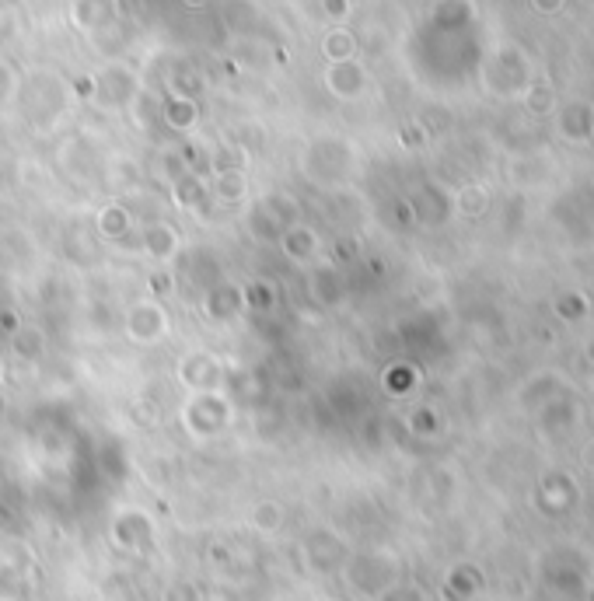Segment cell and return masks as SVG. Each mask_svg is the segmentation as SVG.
Returning a JSON list of instances; mask_svg holds the SVG:
<instances>
[{
	"label": "cell",
	"mask_w": 594,
	"mask_h": 601,
	"mask_svg": "<svg viewBox=\"0 0 594 601\" xmlns=\"http://www.w3.org/2000/svg\"><path fill=\"white\" fill-rule=\"evenodd\" d=\"M221 374L224 367L217 364V357L207 350L189 353L179 364V378L186 381L189 388H196V392H221Z\"/></svg>",
	"instance_id": "7"
},
{
	"label": "cell",
	"mask_w": 594,
	"mask_h": 601,
	"mask_svg": "<svg viewBox=\"0 0 594 601\" xmlns=\"http://www.w3.org/2000/svg\"><path fill=\"white\" fill-rule=\"evenodd\" d=\"M95 224H98V235L109 238V242H116V238H126V235H130L133 214L123 207V203H105V207L98 210Z\"/></svg>",
	"instance_id": "17"
},
{
	"label": "cell",
	"mask_w": 594,
	"mask_h": 601,
	"mask_svg": "<svg viewBox=\"0 0 594 601\" xmlns=\"http://www.w3.org/2000/svg\"><path fill=\"white\" fill-rule=\"evenodd\" d=\"M165 88H168V95L193 98V102H200V95H203V77H200V70L189 67V63H175V67L168 70Z\"/></svg>",
	"instance_id": "18"
},
{
	"label": "cell",
	"mask_w": 594,
	"mask_h": 601,
	"mask_svg": "<svg viewBox=\"0 0 594 601\" xmlns=\"http://www.w3.org/2000/svg\"><path fill=\"white\" fill-rule=\"evenodd\" d=\"M231 423V402L221 392H196L182 409V427L193 441H210Z\"/></svg>",
	"instance_id": "2"
},
{
	"label": "cell",
	"mask_w": 594,
	"mask_h": 601,
	"mask_svg": "<svg viewBox=\"0 0 594 601\" xmlns=\"http://www.w3.org/2000/svg\"><path fill=\"white\" fill-rule=\"evenodd\" d=\"M280 518H284V507H280L277 500H263V504L256 507V514H252V521H256L263 532H273V528L280 525Z\"/></svg>",
	"instance_id": "21"
},
{
	"label": "cell",
	"mask_w": 594,
	"mask_h": 601,
	"mask_svg": "<svg viewBox=\"0 0 594 601\" xmlns=\"http://www.w3.org/2000/svg\"><path fill=\"white\" fill-rule=\"evenodd\" d=\"M322 4V14L329 21H346L350 18V0H318Z\"/></svg>",
	"instance_id": "24"
},
{
	"label": "cell",
	"mask_w": 594,
	"mask_h": 601,
	"mask_svg": "<svg viewBox=\"0 0 594 601\" xmlns=\"http://www.w3.org/2000/svg\"><path fill=\"white\" fill-rule=\"evenodd\" d=\"M210 196L221 203H242L249 196V175L245 168H228V172L210 175Z\"/></svg>",
	"instance_id": "16"
},
{
	"label": "cell",
	"mask_w": 594,
	"mask_h": 601,
	"mask_svg": "<svg viewBox=\"0 0 594 601\" xmlns=\"http://www.w3.org/2000/svg\"><path fill=\"white\" fill-rule=\"evenodd\" d=\"M140 91V81L126 63L112 60L91 77V98L102 102L105 109H130V102L137 98Z\"/></svg>",
	"instance_id": "3"
},
{
	"label": "cell",
	"mask_w": 594,
	"mask_h": 601,
	"mask_svg": "<svg viewBox=\"0 0 594 601\" xmlns=\"http://www.w3.org/2000/svg\"><path fill=\"white\" fill-rule=\"evenodd\" d=\"M322 53L329 63L353 60V53H357V39H353V32H346V28H332V32L322 39Z\"/></svg>",
	"instance_id": "20"
},
{
	"label": "cell",
	"mask_w": 594,
	"mask_h": 601,
	"mask_svg": "<svg viewBox=\"0 0 594 601\" xmlns=\"http://www.w3.org/2000/svg\"><path fill=\"white\" fill-rule=\"evenodd\" d=\"M322 84L329 88L332 98L339 102H353L367 91V74L357 60H343V63H329V70L322 74Z\"/></svg>",
	"instance_id": "6"
},
{
	"label": "cell",
	"mask_w": 594,
	"mask_h": 601,
	"mask_svg": "<svg viewBox=\"0 0 594 601\" xmlns=\"http://www.w3.org/2000/svg\"><path fill=\"white\" fill-rule=\"evenodd\" d=\"M238 308H242V287H228L221 280V284L203 294V315L210 322H228V318L238 315Z\"/></svg>",
	"instance_id": "13"
},
{
	"label": "cell",
	"mask_w": 594,
	"mask_h": 601,
	"mask_svg": "<svg viewBox=\"0 0 594 601\" xmlns=\"http://www.w3.org/2000/svg\"><path fill=\"white\" fill-rule=\"evenodd\" d=\"M18 84L21 81H18V74H14V67L0 60V105H7L14 95H18Z\"/></svg>",
	"instance_id": "23"
},
{
	"label": "cell",
	"mask_w": 594,
	"mask_h": 601,
	"mask_svg": "<svg viewBox=\"0 0 594 601\" xmlns=\"http://www.w3.org/2000/svg\"><path fill=\"white\" fill-rule=\"evenodd\" d=\"M11 353L18 360H39L42 353H46V336H42V329H35V325H21V329L11 332Z\"/></svg>",
	"instance_id": "19"
},
{
	"label": "cell",
	"mask_w": 594,
	"mask_h": 601,
	"mask_svg": "<svg viewBox=\"0 0 594 601\" xmlns=\"http://www.w3.org/2000/svg\"><path fill=\"white\" fill-rule=\"evenodd\" d=\"M161 123L175 133H193L196 126H200V102L179 98V95H165L161 98Z\"/></svg>",
	"instance_id": "12"
},
{
	"label": "cell",
	"mask_w": 594,
	"mask_h": 601,
	"mask_svg": "<svg viewBox=\"0 0 594 601\" xmlns=\"http://www.w3.org/2000/svg\"><path fill=\"white\" fill-rule=\"evenodd\" d=\"M245 224H249V235L252 238H259V242H273V245L280 242V235H284V228H287V221L266 200H259L256 207H249V217H245Z\"/></svg>",
	"instance_id": "14"
},
{
	"label": "cell",
	"mask_w": 594,
	"mask_h": 601,
	"mask_svg": "<svg viewBox=\"0 0 594 601\" xmlns=\"http://www.w3.org/2000/svg\"><path fill=\"white\" fill-rule=\"evenodd\" d=\"M182 4H186V7H193V11H200V7H207L210 0H182Z\"/></svg>",
	"instance_id": "27"
},
{
	"label": "cell",
	"mask_w": 594,
	"mask_h": 601,
	"mask_svg": "<svg viewBox=\"0 0 594 601\" xmlns=\"http://www.w3.org/2000/svg\"><path fill=\"white\" fill-rule=\"evenodd\" d=\"M242 304H252L256 311H270L273 308V287H266V284L242 287Z\"/></svg>",
	"instance_id": "22"
},
{
	"label": "cell",
	"mask_w": 594,
	"mask_h": 601,
	"mask_svg": "<svg viewBox=\"0 0 594 601\" xmlns=\"http://www.w3.org/2000/svg\"><path fill=\"white\" fill-rule=\"evenodd\" d=\"M343 154H346V144H339V140H315L301 158L304 179L315 182V186H322V189L336 186V182L343 179V168H336V161L346 165Z\"/></svg>",
	"instance_id": "5"
},
{
	"label": "cell",
	"mask_w": 594,
	"mask_h": 601,
	"mask_svg": "<svg viewBox=\"0 0 594 601\" xmlns=\"http://www.w3.org/2000/svg\"><path fill=\"white\" fill-rule=\"evenodd\" d=\"M14 35V21H11V14H0V46H4L7 39Z\"/></svg>",
	"instance_id": "25"
},
{
	"label": "cell",
	"mask_w": 594,
	"mask_h": 601,
	"mask_svg": "<svg viewBox=\"0 0 594 601\" xmlns=\"http://www.w3.org/2000/svg\"><path fill=\"white\" fill-rule=\"evenodd\" d=\"M207 196H210V182L203 179L200 172H189V175H182L179 182H172L175 207L186 210V214H196V210L207 203Z\"/></svg>",
	"instance_id": "15"
},
{
	"label": "cell",
	"mask_w": 594,
	"mask_h": 601,
	"mask_svg": "<svg viewBox=\"0 0 594 601\" xmlns=\"http://www.w3.org/2000/svg\"><path fill=\"white\" fill-rule=\"evenodd\" d=\"M304 291H308V301L318 304V308H332V304L343 301V280L332 266H318V270L308 273L304 280Z\"/></svg>",
	"instance_id": "11"
},
{
	"label": "cell",
	"mask_w": 594,
	"mask_h": 601,
	"mask_svg": "<svg viewBox=\"0 0 594 601\" xmlns=\"http://www.w3.org/2000/svg\"><path fill=\"white\" fill-rule=\"evenodd\" d=\"M18 4H21V0H0V14H11Z\"/></svg>",
	"instance_id": "26"
},
{
	"label": "cell",
	"mask_w": 594,
	"mask_h": 601,
	"mask_svg": "<svg viewBox=\"0 0 594 601\" xmlns=\"http://www.w3.org/2000/svg\"><path fill=\"white\" fill-rule=\"evenodd\" d=\"M277 245H280V252L291 259V263L304 266V263H311V259L318 256V249H322V238H318V231L308 228L304 221H294V224H287V228H284V235H280Z\"/></svg>",
	"instance_id": "10"
},
{
	"label": "cell",
	"mask_w": 594,
	"mask_h": 601,
	"mask_svg": "<svg viewBox=\"0 0 594 601\" xmlns=\"http://www.w3.org/2000/svg\"><path fill=\"white\" fill-rule=\"evenodd\" d=\"M119 14H123V4H119V0H74V7H70L74 25L81 28V32H91V35H98L102 28L116 25Z\"/></svg>",
	"instance_id": "9"
},
{
	"label": "cell",
	"mask_w": 594,
	"mask_h": 601,
	"mask_svg": "<svg viewBox=\"0 0 594 601\" xmlns=\"http://www.w3.org/2000/svg\"><path fill=\"white\" fill-rule=\"evenodd\" d=\"M168 329H172V318H168V308L161 301H137L126 308V318H123V332L130 343L137 346H154L161 343V339L168 336Z\"/></svg>",
	"instance_id": "4"
},
{
	"label": "cell",
	"mask_w": 594,
	"mask_h": 601,
	"mask_svg": "<svg viewBox=\"0 0 594 601\" xmlns=\"http://www.w3.org/2000/svg\"><path fill=\"white\" fill-rule=\"evenodd\" d=\"M140 249L158 263H172L182 249V235L172 221H147L140 228Z\"/></svg>",
	"instance_id": "8"
},
{
	"label": "cell",
	"mask_w": 594,
	"mask_h": 601,
	"mask_svg": "<svg viewBox=\"0 0 594 601\" xmlns=\"http://www.w3.org/2000/svg\"><path fill=\"white\" fill-rule=\"evenodd\" d=\"M18 98L28 123L49 126L67 109V84L53 74H32V81L18 84Z\"/></svg>",
	"instance_id": "1"
}]
</instances>
